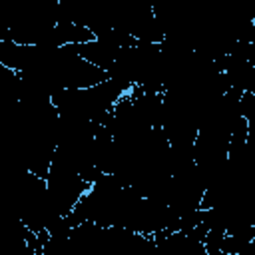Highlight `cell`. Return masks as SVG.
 <instances>
[{"label":"cell","mask_w":255,"mask_h":255,"mask_svg":"<svg viewBox=\"0 0 255 255\" xmlns=\"http://www.w3.org/2000/svg\"><path fill=\"white\" fill-rule=\"evenodd\" d=\"M76 52H78V56H82L90 64H94V66H98V68L108 72L112 68L120 48L110 44V42H106V40H102V38H92V40H88L84 44H76Z\"/></svg>","instance_id":"obj_1"}]
</instances>
